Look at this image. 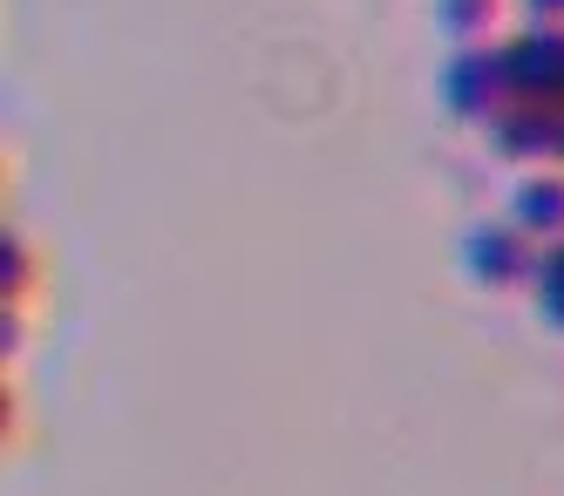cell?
<instances>
[{
	"instance_id": "cell-1",
	"label": "cell",
	"mask_w": 564,
	"mask_h": 496,
	"mask_svg": "<svg viewBox=\"0 0 564 496\" xmlns=\"http://www.w3.org/2000/svg\"><path fill=\"white\" fill-rule=\"evenodd\" d=\"M538 252L544 245L510 225V218H476L456 245V266L476 293H531V272H538Z\"/></svg>"
},
{
	"instance_id": "cell-2",
	"label": "cell",
	"mask_w": 564,
	"mask_h": 496,
	"mask_svg": "<svg viewBox=\"0 0 564 496\" xmlns=\"http://www.w3.org/2000/svg\"><path fill=\"white\" fill-rule=\"evenodd\" d=\"M482 143L510 171H564V103H503L482 122Z\"/></svg>"
},
{
	"instance_id": "cell-3",
	"label": "cell",
	"mask_w": 564,
	"mask_h": 496,
	"mask_svg": "<svg viewBox=\"0 0 564 496\" xmlns=\"http://www.w3.org/2000/svg\"><path fill=\"white\" fill-rule=\"evenodd\" d=\"M435 103L442 116L456 122H490L510 103V82H503V48L497 41H476V48H449V62L435 68Z\"/></svg>"
},
{
	"instance_id": "cell-4",
	"label": "cell",
	"mask_w": 564,
	"mask_h": 496,
	"mask_svg": "<svg viewBox=\"0 0 564 496\" xmlns=\"http://www.w3.org/2000/svg\"><path fill=\"white\" fill-rule=\"evenodd\" d=\"M497 48L510 103H564V21H523Z\"/></svg>"
},
{
	"instance_id": "cell-5",
	"label": "cell",
	"mask_w": 564,
	"mask_h": 496,
	"mask_svg": "<svg viewBox=\"0 0 564 496\" xmlns=\"http://www.w3.org/2000/svg\"><path fill=\"white\" fill-rule=\"evenodd\" d=\"M503 218L523 225L538 245L564 238V171H517V184L503 197Z\"/></svg>"
},
{
	"instance_id": "cell-6",
	"label": "cell",
	"mask_w": 564,
	"mask_h": 496,
	"mask_svg": "<svg viewBox=\"0 0 564 496\" xmlns=\"http://www.w3.org/2000/svg\"><path fill=\"white\" fill-rule=\"evenodd\" d=\"M435 34L449 48H476V41H497L503 28V0H435Z\"/></svg>"
},
{
	"instance_id": "cell-7",
	"label": "cell",
	"mask_w": 564,
	"mask_h": 496,
	"mask_svg": "<svg viewBox=\"0 0 564 496\" xmlns=\"http://www.w3.org/2000/svg\"><path fill=\"white\" fill-rule=\"evenodd\" d=\"M34 285H42V259H34V245L8 225V231H0V300H8V306H28Z\"/></svg>"
},
{
	"instance_id": "cell-8",
	"label": "cell",
	"mask_w": 564,
	"mask_h": 496,
	"mask_svg": "<svg viewBox=\"0 0 564 496\" xmlns=\"http://www.w3.org/2000/svg\"><path fill=\"white\" fill-rule=\"evenodd\" d=\"M531 306L538 320L551 326V334L564 341V238H551L538 252V272H531Z\"/></svg>"
},
{
	"instance_id": "cell-9",
	"label": "cell",
	"mask_w": 564,
	"mask_h": 496,
	"mask_svg": "<svg viewBox=\"0 0 564 496\" xmlns=\"http://www.w3.org/2000/svg\"><path fill=\"white\" fill-rule=\"evenodd\" d=\"M21 347H28V320H21V306H8V313H0V354L14 360Z\"/></svg>"
},
{
	"instance_id": "cell-10",
	"label": "cell",
	"mask_w": 564,
	"mask_h": 496,
	"mask_svg": "<svg viewBox=\"0 0 564 496\" xmlns=\"http://www.w3.org/2000/svg\"><path fill=\"white\" fill-rule=\"evenodd\" d=\"M523 21H564V0H517Z\"/></svg>"
}]
</instances>
